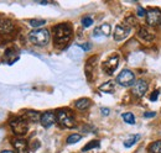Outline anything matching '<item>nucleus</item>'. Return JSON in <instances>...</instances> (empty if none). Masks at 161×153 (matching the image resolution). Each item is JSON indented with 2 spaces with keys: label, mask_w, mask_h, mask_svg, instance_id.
Here are the masks:
<instances>
[{
  "label": "nucleus",
  "mask_w": 161,
  "mask_h": 153,
  "mask_svg": "<svg viewBox=\"0 0 161 153\" xmlns=\"http://www.w3.org/2000/svg\"><path fill=\"white\" fill-rule=\"evenodd\" d=\"M13 145L16 150V153H29V146L25 140L15 138V140H13Z\"/></svg>",
  "instance_id": "nucleus-12"
},
{
  "label": "nucleus",
  "mask_w": 161,
  "mask_h": 153,
  "mask_svg": "<svg viewBox=\"0 0 161 153\" xmlns=\"http://www.w3.org/2000/svg\"><path fill=\"white\" fill-rule=\"evenodd\" d=\"M29 40L36 46H46L50 41V32L46 29H36L29 34Z\"/></svg>",
  "instance_id": "nucleus-2"
},
{
  "label": "nucleus",
  "mask_w": 161,
  "mask_h": 153,
  "mask_svg": "<svg viewBox=\"0 0 161 153\" xmlns=\"http://www.w3.org/2000/svg\"><path fill=\"white\" fill-rule=\"evenodd\" d=\"M56 117H57V122L60 124L62 127L72 129L75 126L73 115H72V113L69 110H67V109H60L56 113Z\"/></svg>",
  "instance_id": "nucleus-3"
},
{
  "label": "nucleus",
  "mask_w": 161,
  "mask_h": 153,
  "mask_svg": "<svg viewBox=\"0 0 161 153\" xmlns=\"http://www.w3.org/2000/svg\"><path fill=\"white\" fill-rule=\"evenodd\" d=\"M118 64H119V56H118V55H114V56L109 57L104 63H103V66H102L103 72H104L105 74H108V76H112V74L115 72Z\"/></svg>",
  "instance_id": "nucleus-6"
},
{
  "label": "nucleus",
  "mask_w": 161,
  "mask_h": 153,
  "mask_svg": "<svg viewBox=\"0 0 161 153\" xmlns=\"http://www.w3.org/2000/svg\"><path fill=\"white\" fill-rule=\"evenodd\" d=\"M89 105H91V100L87 98H82V99L76 101V108L78 110H86L89 108Z\"/></svg>",
  "instance_id": "nucleus-17"
},
{
  "label": "nucleus",
  "mask_w": 161,
  "mask_h": 153,
  "mask_svg": "<svg viewBox=\"0 0 161 153\" xmlns=\"http://www.w3.org/2000/svg\"><path fill=\"white\" fill-rule=\"evenodd\" d=\"M140 138V135H134V136H130V137H128L125 141H124V146L126 147V148H129V147H131L135 142H138V140Z\"/></svg>",
  "instance_id": "nucleus-19"
},
{
  "label": "nucleus",
  "mask_w": 161,
  "mask_h": 153,
  "mask_svg": "<svg viewBox=\"0 0 161 153\" xmlns=\"http://www.w3.org/2000/svg\"><path fill=\"white\" fill-rule=\"evenodd\" d=\"M160 94V90H156V92H154L151 95H150V100L151 101H155V100H158V96Z\"/></svg>",
  "instance_id": "nucleus-27"
},
{
  "label": "nucleus",
  "mask_w": 161,
  "mask_h": 153,
  "mask_svg": "<svg viewBox=\"0 0 161 153\" xmlns=\"http://www.w3.org/2000/svg\"><path fill=\"white\" fill-rule=\"evenodd\" d=\"M99 147V141H91V142H88L83 148H82V151L83 152H87V151H89V150H92V148H98Z\"/></svg>",
  "instance_id": "nucleus-21"
},
{
  "label": "nucleus",
  "mask_w": 161,
  "mask_h": 153,
  "mask_svg": "<svg viewBox=\"0 0 161 153\" xmlns=\"http://www.w3.org/2000/svg\"><path fill=\"white\" fill-rule=\"evenodd\" d=\"M72 36V29L67 24H60L53 29V40L57 47H63L68 43Z\"/></svg>",
  "instance_id": "nucleus-1"
},
{
  "label": "nucleus",
  "mask_w": 161,
  "mask_h": 153,
  "mask_svg": "<svg viewBox=\"0 0 161 153\" xmlns=\"http://www.w3.org/2000/svg\"><path fill=\"white\" fill-rule=\"evenodd\" d=\"M80 48H82L83 51H89V48H91V43H86V45H82V46H80Z\"/></svg>",
  "instance_id": "nucleus-29"
},
{
  "label": "nucleus",
  "mask_w": 161,
  "mask_h": 153,
  "mask_svg": "<svg viewBox=\"0 0 161 153\" xmlns=\"http://www.w3.org/2000/svg\"><path fill=\"white\" fill-rule=\"evenodd\" d=\"M147 82L144 80V79H138L135 83H134V87H133V94L138 98H142L145 95L146 90H147Z\"/></svg>",
  "instance_id": "nucleus-8"
},
{
  "label": "nucleus",
  "mask_w": 161,
  "mask_h": 153,
  "mask_svg": "<svg viewBox=\"0 0 161 153\" xmlns=\"http://www.w3.org/2000/svg\"><path fill=\"white\" fill-rule=\"evenodd\" d=\"M56 121H57L56 114L52 113V111H46L45 114L41 115L40 122L43 127H50V126H52Z\"/></svg>",
  "instance_id": "nucleus-10"
},
{
  "label": "nucleus",
  "mask_w": 161,
  "mask_h": 153,
  "mask_svg": "<svg viewBox=\"0 0 161 153\" xmlns=\"http://www.w3.org/2000/svg\"><path fill=\"white\" fill-rule=\"evenodd\" d=\"M139 36L145 41H153L155 38V34L150 29H147L145 26H141L139 29Z\"/></svg>",
  "instance_id": "nucleus-15"
},
{
  "label": "nucleus",
  "mask_w": 161,
  "mask_h": 153,
  "mask_svg": "<svg viewBox=\"0 0 161 153\" xmlns=\"http://www.w3.org/2000/svg\"><path fill=\"white\" fill-rule=\"evenodd\" d=\"M130 34V27L125 24H120L115 27L114 30V40L115 41H123L125 37H128V35Z\"/></svg>",
  "instance_id": "nucleus-9"
},
{
  "label": "nucleus",
  "mask_w": 161,
  "mask_h": 153,
  "mask_svg": "<svg viewBox=\"0 0 161 153\" xmlns=\"http://www.w3.org/2000/svg\"><path fill=\"white\" fill-rule=\"evenodd\" d=\"M14 30V24L8 19H0V35L10 34Z\"/></svg>",
  "instance_id": "nucleus-13"
},
{
  "label": "nucleus",
  "mask_w": 161,
  "mask_h": 153,
  "mask_svg": "<svg viewBox=\"0 0 161 153\" xmlns=\"http://www.w3.org/2000/svg\"><path fill=\"white\" fill-rule=\"evenodd\" d=\"M9 124H10V127H11L13 132L15 135H18V136L25 135L29 130L27 120L25 117H13Z\"/></svg>",
  "instance_id": "nucleus-4"
},
{
  "label": "nucleus",
  "mask_w": 161,
  "mask_h": 153,
  "mask_svg": "<svg viewBox=\"0 0 161 153\" xmlns=\"http://www.w3.org/2000/svg\"><path fill=\"white\" fill-rule=\"evenodd\" d=\"M80 138H82V136L78 134H73L71 135L68 138H67V143L68 145H72V143H77V142H80Z\"/></svg>",
  "instance_id": "nucleus-23"
},
{
  "label": "nucleus",
  "mask_w": 161,
  "mask_h": 153,
  "mask_svg": "<svg viewBox=\"0 0 161 153\" xmlns=\"http://www.w3.org/2000/svg\"><path fill=\"white\" fill-rule=\"evenodd\" d=\"M155 116V113H145L144 114V117H154Z\"/></svg>",
  "instance_id": "nucleus-31"
},
{
  "label": "nucleus",
  "mask_w": 161,
  "mask_h": 153,
  "mask_svg": "<svg viewBox=\"0 0 161 153\" xmlns=\"http://www.w3.org/2000/svg\"><path fill=\"white\" fill-rule=\"evenodd\" d=\"M149 152L150 153H161V140L155 141L149 146Z\"/></svg>",
  "instance_id": "nucleus-20"
},
{
  "label": "nucleus",
  "mask_w": 161,
  "mask_h": 153,
  "mask_svg": "<svg viewBox=\"0 0 161 153\" xmlns=\"http://www.w3.org/2000/svg\"><path fill=\"white\" fill-rule=\"evenodd\" d=\"M145 16L147 25L150 26H158L161 24V11L159 9H149Z\"/></svg>",
  "instance_id": "nucleus-7"
},
{
  "label": "nucleus",
  "mask_w": 161,
  "mask_h": 153,
  "mask_svg": "<svg viewBox=\"0 0 161 153\" xmlns=\"http://www.w3.org/2000/svg\"><path fill=\"white\" fill-rule=\"evenodd\" d=\"M117 83L121 87H130L131 84L135 83V76L131 71L124 69L119 73V76H117Z\"/></svg>",
  "instance_id": "nucleus-5"
},
{
  "label": "nucleus",
  "mask_w": 161,
  "mask_h": 153,
  "mask_svg": "<svg viewBox=\"0 0 161 153\" xmlns=\"http://www.w3.org/2000/svg\"><path fill=\"white\" fill-rule=\"evenodd\" d=\"M45 24H46V20L37 19V20H31L30 21V25L34 26V27H40V26H43Z\"/></svg>",
  "instance_id": "nucleus-24"
},
{
  "label": "nucleus",
  "mask_w": 161,
  "mask_h": 153,
  "mask_svg": "<svg viewBox=\"0 0 161 153\" xmlns=\"http://www.w3.org/2000/svg\"><path fill=\"white\" fill-rule=\"evenodd\" d=\"M125 25H128L129 27H131V26H134L135 24H136V21H135V18L134 16H128L126 19H125V22H124Z\"/></svg>",
  "instance_id": "nucleus-25"
},
{
  "label": "nucleus",
  "mask_w": 161,
  "mask_h": 153,
  "mask_svg": "<svg viewBox=\"0 0 161 153\" xmlns=\"http://www.w3.org/2000/svg\"><path fill=\"white\" fill-rule=\"evenodd\" d=\"M123 120L126 122V124H130V125H133V124H135V117H134V115L131 114V113H125V114H123Z\"/></svg>",
  "instance_id": "nucleus-22"
},
{
  "label": "nucleus",
  "mask_w": 161,
  "mask_h": 153,
  "mask_svg": "<svg viewBox=\"0 0 161 153\" xmlns=\"http://www.w3.org/2000/svg\"><path fill=\"white\" fill-rule=\"evenodd\" d=\"M25 119L26 120H30L32 122H36V121H40L41 116L37 111H32V110H27L25 113Z\"/></svg>",
  "instance_id": "nucleus-18"
},
{
  "label": "nucleus",
  "mask_w": 161,
  "mask_h": 153,
  "mask_svg": "<svg viewBox=\"0 0 161 153\" xmlns=\"http://www.w3.org/2000/svg\"><path fill=\"white\" fill-rule=\"evenodd\" d=\"M110 35V26L108 24H104L99 27H97L93 31V36L94 37H101V36H109Z\"/></svg>",
  "instance_id": "nucleus-14"
},
{
  "label": "nucleus",
  "mask_w": 161,
  "mask_h": 153,
  "mask_svg": "<svg viewBox=\"0 0 161 153\" xmlns=\"http://www.w3.org/2000/svg\"><path fill=\"white\" fill-rule=\"evenodd\" d=\"M114 89H115V83H114V80H109V82L102 84L101 87H99V90H101L102 93H113Z\"/></svg>",
  "instance_id": "nucleus-16"
},
{
  "label": "nucleus",
  "mask_w": 161,
  "mask_h": 153,
  "mask_svg": "<svg viewBox=\"0 0 161 153\" xmlns=\"http://www.w3.org/2000/svg\"><path fill=\"white\" fill-rule=\"evenodd\" d=\"M138 15L139 16H144V15H146V11L142 8H138Z\"/></svg>",
  "instance_id": "nucleus-28"
},
{
  "label": "nucleus",
  "mask_w": 161,
  "mask_h": 153,
  "mask_svg": "<svg viewBox=\"0 0 161 153\" xmlns=\"http://www.w3.org/2000/svg\"><path fill=\"white\" fill-rule=\"evenodd\" d=\"M97 58H98L97 56L91 57L87 61L86 67H84V73H86V76H87L89 82L93 79V72H94V68H96V64H97Z\"/></svg>",
  "instance_id": "nucleus-11"
},
{
  "label": "nucleus",
  "mask_w": 161,
  "mask_h": 153,
  "mask_svg": "<svg viewBox=\"0 0 161 153\" xmlns=\"http://www.w3.org/2000/svg\"><path fill=\"white\" fill-rule=\"evenodd\" d=\"M1 153H14L13 151H3Z\"/></svg>",
  "instance_id": "nucleus-32"
},
{
  "label": "nucleus",
  "mask_w": 161,
  "mask_h": 153,
  "mask_svg": "<svg viewBox=\"0 0 161 153\" xmlns=\"http://www.w3.org/2000/svg\"><path fill=\"white\" fill-rule=\"evenodd\" d=\"M92 24H93V19H92V18H88V16H87V18H83V19H82V25H83L84 27H89Z\"/></svg>",
  "instance_id": "nucleus-26"
},
{
  "label": "nucleus",
  "mask_w": 161,
  "mask_h": 153,
  "mask_svg": "<svg viewBox=\"0 0 161 153\" xmlns=\"http://www.w3.org/2000/svg\"><path fill=\"white\" fill-rule=\"evenodd\" d=\"M101 111L103 115H109V109H107V108H102Z\"/></svg>",
  "instance_id": "nucleus-30"
}]
</instances>
